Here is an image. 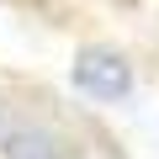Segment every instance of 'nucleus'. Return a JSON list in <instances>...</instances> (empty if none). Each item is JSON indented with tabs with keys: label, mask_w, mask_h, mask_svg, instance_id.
<instances>
[{
	"label": "nucleus",
	"mask_w": 159,
	"mask_h": 159,
	"mask_svg": "<svg viewBox=\"0 0 159 159\" xmlns=\"http://www.w3.org/2000/svg\"><path fill=\"white\" fill-rule=\"evenodd\" d=\"M74 85L96 101H122L133 90V69L117 48H80L74 53Z\"/></svg>",
	"instance_id": "obj_1"
},
{
	"label": "nucleus",
	"mask_w": 159,
	"mask_h": 159,
	"mask_svg": "<svg viewBox=\"0 0 159 159\" xmlns=\"http://www.w3.org/2000/svg\"><path fill=\"white\" fill-rule=\"evenodd\" d=\"M0 154L6 159H74V148L58 133H48L37 122H11L6 111H0Z\"/></svg>",
	"instance_id": "obj_2"
}]
</instances>
